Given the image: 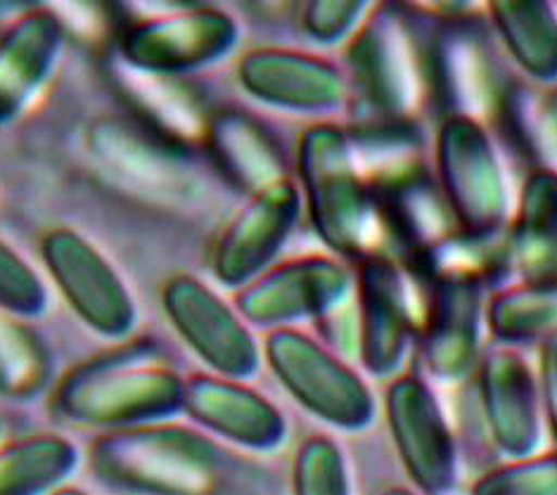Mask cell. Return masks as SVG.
I'll list each match as a JSON object with an SVG mask.
<instances>
[{"label":"cell","instance_id":"cell-28","mask_svg":"<svg viewBox=\"0 0 557 495\" xmlns=\"http://www.w3.org/2000/svg\"><path fill=\"white\" fill-rule=\"evenodd\" d=\"M468 495H557V448L491 467Z\"/></svg>","mask_w":557,"mask_h":495},{"label":"cell","instance_id":"cell-6","mask_svg":"<svg viewBox=\"0 0 557 495\" xmlns=\"http://www.w3.org/2000/svg\"><path fill=\"white\" fill-rule=\"evenodd\" d=\"M261 354L283 389L315 420L339 432L373 424L377 398L368 380L313 334L299 327L269 332Z\"/></svg>","mask_w":557,"mask_h":495},{"label":"cell","instance_id":"cell-21","mask_svg":"<svg viewBox=\"0 0 557 495\" xmlns=\"http://www.w3.org/2000/svg\"><path fill=\"white\" fill-rule=\"evenodd\" d=\"M202 140L216 169L247 195L289 178L281 143L245 112L223 110L209 116Z\"/></svg>","mask_w":557,"mask_h":495},{"label":"cell","instance_id":"cell-4","mask_svg":"<svg viewBox=\"0 0 557 495\" xmlns=\"http://www.w3.org/2000/svg\"><path fill=\"white\" fill-rule=\"evenodd\" d=\"M185 378L134 346L76 366L60 380L52 406L60 418L119 432L171 420L183 408Z\"/></svg>","mask_w":557,"mask_h":495},{"label":"cell","instance_id":"cell-31","mask_svg":"<svg viewBox=\"0 0 557 495\" xmlns=\"http://www.w3.org/2000/svg\"><path fill=\"white\" fill-rule=\"evenodd\" d=\"M543 422L557 448V330L550 332L539 344V366H536Z\"/></svg>","mask_w":557,"mask_h":495},{"label":"cell","instance_id":"cell-13","mask_svg":"<svg viewBox=\"0 0 557 495\" xmlns=\"http://www.w3.org/2000/svg\"><path fill=\"white\" fill-rule=\"evenodd\" d=\"M384 420L413 491L442 495L456 488V434L432 382L413 372L396 374L384 392Z\"/></svg>","mask_w":557,"mask_h":495},{"label":"cell","instance_id":"cell-20","mask_svg":"<svg viewBox=\"0 0 557 495\" xmlns=\"http://www.w3.org/2000/svg\"><path fill=\"white\" fill-rule=\"evenodd\" d=\"M506 251L517 283H557V171L534 166L517 195Z\"/></svg>","mask_w":557,"mask_h":495},{"label":"cell","instance_id":"cell-29","mask_svg":"<svg viewBox=\"0 0 557 495\" xmlns=\"http://www.w3.org/2000/svg\"><path fill=\"white\" fill-rule=\"evenodd\" d=\"M48 289L34 265L0 237V311L22 320L46 311Z\"/></svg>","mask_w":557,"mask_h":495},{"label":"cell","instance_id":"cell-11","mask_svg":"<svg viewBox=\"0 0 557 495\" xmlns=\"http://www.w3.org/2000/svg\"><path fill=\"white\" fill-rule=\"evenodd\" d=\"M358 360L370 378L394 380L418 342L420 318L401 263L384 249L356 261Z\"/></svg>","mask_w":557,"mask_h":495},{"label":"cell","instance_id":"cell-8","mask_svg":"<svg viewBox=\"0 0 557 495\" xmlns=\"http://www.w3.org/2000/svg\"><path fill=\"white\" fill-rule=\"evenodd\" d=\"M354 299V271L335 253H304L275 261L233 304L249 327L267 332L318 323Z\"/></svg>","mask_w":557,"mask_h":495},{"label":"cell","instance_id":"cell-2","mask_svg":"<svg viewBox=\"0 0 557 495\" xmlns=\"http://www.w3.org/2000/svg\"><path fill=\"white\" fill-rule=\"evenodd\" d=\"M422 44L401 8H370L342 64L358 124H408L418 116L432 92L430 46Z\"/></svg>","mask_w":557,"mask_h":495},{"label":"cell","instance_id":"cell-24","mask_svg":"<svg viewBox=\"0 0 557 495\" xmlns=\"http://www.w3.org/2000/svg\"><path fill=\"white\" fill-rule=\"evenodd\" d=\"M78 448L67 436L34 432L0 444V495H52L67 484Z\"/></svg>","mask_w":557,"mask_h":495},{"label":"cell","instance_id":"cell-15","mask_svg":"<svg viewBox=\"0 0 557 495\" xmlns=\"http://www.w3.org/2000/svg\"><path fill=\"white\" fill-rule=\"evenodd\" d=\"M301 207V193L292 178L247 195L211 253V271L219 283L240 289L273 265L295 231Z\"/></svg>","mask_w":557,"mask_h":495},{"label":"cell","instance_id":"cell-33","mask_svg":"<svg viewBox=\"0 0 557 495\" xmlns=\"http://www.w3.org/2000/svg\"><path fill=\"white\" fill-rule=\"evenodd\" d=\"M382 495H420V493H416L413 488H406V486H392V488L384 491Z\"/></svg>","mask_w":557,"mask_h":495},{"label":"cell","instance_id":"cell-25","mask_svg":"<svg viewBox=\"0 0 557 495\" xmlns=\"http://www.w3.org/2000/svg\"><path fill=\"white\" fill-rule=\"evenodd\" d=\"M486 327L496 344H541L557 330V283H515L500 287L486 301Z\"/></svg>","mask_w":557,"mask_h":495},{"label":"cell","instance_id":"cell-32","mask_svg":"<svg viewBox=\"0 0 557 495\" xmlns=\"http://www.w3.org/2000/svg\"><path fill=\"white\" fill-rule=\"evenodd\" d=\"M52 495H90L88 491H84V488H78V486H70V484H64V486H60L55 493Z\"/></svg>","mask_w":557,"mask_h":495},{"label":"cell","instance_id":"cell-22","mask_svg":"<svg viewBox=\"0 0 557 495\" xmlns=\"http://www.w3.org/2000/svg\"><path fill=\"white\" fill-rule=\"evenodd\" d=\"M92 150L114 171L136 181L145 190L181 199L193 193L195 173L188 169L185 147L159 136H140L122 124H104L92 131Z\"/></svg>","mask_w":557,"mask_h":495},{"label":"cell","instance_id":"cell-16","mask_svg":"<svg viewBox=\"0 0 557 495\" xmlns=\"http://www.w3.org/2000/svg\"><path fill=\"white\" fill-rule=\"evenodd\" d=\"M482 414L494 446L508 460L539 453L543 422L536 368L515 346L494 344L476 366Z\"/></svg>","mask_w":557,"mask_h":495},{"label":"cell","instance_id":"cell-27","mask_svg":"<svg viewBox=\"0 0 557 495\" xmlns=\"http://www.w3.org/2000/svg\"><path fill=\"white\" fill-rule=\"evenodd\" d=\"M292 495H354L347 455L333 436L304 438L292 460Z\"/></svg>","mask_w":557,"mask_h":495},{"label":"cell","instance_id":"cell-3","mask_svg":"<svg viewBox=\"0 0 557 495\" xmlns=\"http://www.w3.org/2000/svg\"><path fill=\"white\" fill-rule=\"evenodd\" d=\"M295 159L301 205L325 247L339 259L356 261L377 251L373 193L349 128L325 119L307 126Z\"/></svg>","mask_w":557,"mask_h":495},{"label":"cell","instance_id":"cell-12","mask_svg":"<svg viewBox=\"0 0 557 495\" xmlns=\"http://www.w3.org/2000/svg\"><path fill=\"white\" fill-rule=\"evenodd\" d=\"M41 257L62 299L82 323L108 339H124L136 327V299L116 265L74 227H52Z\"/></svg>","mask_w":557,"mask_h":495},{"label":"cell","instance_id":"cell-18","mask_svg":"<svg viewBox=\"0 0 557 495\" xmlns=\"http://www.w3.org/2000/svg\"><path fill=\"white\" fill-rule=\"evenodd\" d=\"M430 44V84L448 110L446 116L460 114L484 122V114L498 100L496 62L484 26L454 20L434 29Z\"/></svg>","mask_w":557,"mask_h":495},{"label":"cell","instance_id":"cell-10","mask_svg":"<svg viewBox=\"0 0 557 495\" xmlns=\"http://www.w3.org/2000/svg\"><path fill=\"white\" fill-rule=\"evenodd\" d=\"M162 309L183 344L211 374L228 380L255 378L263 354L235 304L202 277L178 273L162 287Z\"/></svg>","mask_w":557,"mask_h":495},{"label":"cell","instance_id":"cell-7","mask_svg":"<svg viewBox=\"0 0 557 495\" xmlns=\"http://www.w3.org/2000/svg\"><path fill=\"white\" fill-rule=\"evenodd\" d=\"M428 309L418 327L422 378L440 384L468 380L480 366L488 275L472 263L440 257L430 265Z\"/></svg>","mask_w":557,"mask_h":495},{"label":"cell","instance_id":"cell-9","mask_svg":"<svg viewBox=\"0 0 557 495\" xmlns=\"http://www.w3.org/2000/svg\"><path fill=\"white\" fill-rule=\"evenodd\" d=\"M237 41L240 24L228 10L190 5L131 24L119 52L128 70L171 78L219 64Z\"/></svg>","mask_w":557,"mask_h":495},{"label":"cell","instance_id":"cell-19","mask_svg":"<svg viewBox=\"0 0 557 495\" xmlns=\"http://www.w3.org/2000/svg\"><path fill=\"white\" fill-rule=\"evenodd\" d=\"M55 10L29 8L0 32V126L20 116L44 86L62 48Z\"/></svg>","mask_w":557,"mask_h":495},{"label":"cell","instance_id":"cell-14","mask_svg":"<svg viewBox=\"0 0 557 495\" xmlns=\"http://www.w3.org/2000/svg\"><path fill=\"white\" fill-rule=\"evenodd\" d=\"M235 74L249 98L281 112L330 116L349 104L342 66L309 50L255 48L240 58Z\"/></svg>","mask_w":557,"mask_h":495},{"label":"cell","instance_id":"cell-34","mask_svg":"<svg viewBox=\"0 0 557 495\" xmlns=\"http://www.w3.org/2000/svg\"><path fill=\"white\" fill-rule=\"evenodd\" d=\"M442 495H468V493H462V491H458V488H450V491H446V493H442Z\"/></svg>","mask_w":557,"mask_h":495},{"label":"cell","instance_id":"cell-23","mask_svg":"<svg viewBox=\"0 0 557 495\" xmlns=\"http://www.w3.org/2000/svg\"><path fill=\"white\" fill-rule=\"evenodd\" d=\"M488 20L503 48L536 84H557V8L541 0H496Z\"/></svg>","mask_w":557,"mask_h":495},{"label":"cell","instance_id":"cell-30","mask_svg":"<svg viewBox=\"0 0 557 495\" xmlns=\"http://www.w3.org/2000/svg\"><path fill=\"white\" fill-rule=\"evenodd\" d=\"M370 12L358 0H315L301 10V26L311 41L321 46L347 44Z\"/></svg>","mask_w":557,"mask_h":495},{"label":"cell","instance_id":"cell-26","mask_svg":"<svg viewBox=\"0 0 557 495\" xmlns=\"http://www.w3.org/2000/svg\"><path fill=\"white\" fill-rule=\"evenodd\" d=\"M50 378V354L24 320L0 311V396L32 398Z\"/></svg>","mask_w":557,"mask_h":495},{"label":"cell","instance_id":"cell-1","mask_svg":"<svg viewBox=\"0 0 557 495\" xmlns=\"http://www.w3.org/2000/svg\"><path fill=\"white\" fill-rule=\"evenodd\" d=\"M88 460L102 484L131 495H285L257 455L171 420L104 432Z\"/></svg>","mask_w":557,"mask_h":495},{"label":"cell","instance_id":"cell-5","mask_svg":"<svg viewBox=\"0 0 557 495\" xmlns=\"http://www.w3.org/2000/svg\"><path fill=\"white\" fill-rule=\"evenodd\" d=\"M436 185L460 235L491 239L510 223L512 197L498 147L484 122L448 114L434 138Z\"/></svg>","mask_w":557,"mask_h":495},{"label":"cell","instance_id":"cell-17","mask_svg":"<svg viewBox=\"0 0 557 495\" xmlns=\"http://www.w3.org/2000/svg\"><path fill=\"white\" fill-rule=\"evenodd\" d=\"M202 432L251 455L285 444L287 420L271 398L243 380L202 372L185 380L183 408Z\"/></svg>","mask_w":557,"mask_h":495}]
</instances>
